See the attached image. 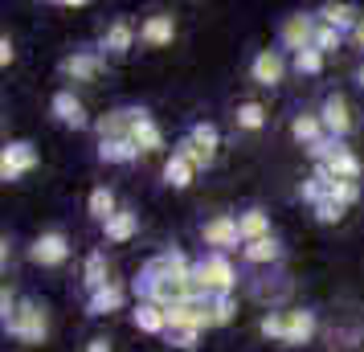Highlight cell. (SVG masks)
Returning <instances> with one entry per match:
<instances>
[{"label": "cell", "mask_w": 364, "mask_h": 352, "mask_svg": "<svg viewBox=\"0 0 364 352\" xmlns=\"http://www.w3.org/2000/svg\"><path fill=\"white\" fill-rule=\"evenodd\" d=\"M139 291H144V299L160 303V307H176V303L193 299V291H188V279L176 274V270L168 267V258H151L148 267L139 270Z\"/></svg>", "instance_id": "6da1fadb"}, {"label": "cell", "mask_w": 364, "mask_h": 352, "mask_svg": "<svg viewBox=\"0 0 364 352\" xmlns=\"http://www.w3.org/2000/svg\"><path fill=\"white\" fill-rule=\"evenodd\" d=\"M4 328H9V336H13V340H21V344H41V340H46V332H50V316H46V307H41V303L21 299L13 324H4Z\"/></svg>", "instance_id": "7a4b0ae2"}, {"label": "cell", "mask_w": 364, "mask_h": 352, "mask_svg": "<svg viewBox=\"0 0 364 352\" xmlns=\"http://www.w3.org/2000/svg\"><path fill=\"white\" fill-rule=\"evenodd\" d=\"M213 328V316H209V299H184L176 307H168V336L172 332H205Z\"/></svg>", "instance_id": "3957f363"}, {"label": "cell", "mask_w": 364, "mask_h": 352, "mask_svg": "<svg viewBox=\"0 0 364 352\" xmlns=\"http://www.w3.org/2000/svg\"><path fill=\"white\" fill-rule=\"evenodd\" d=\"M315 29H319V21L307 17V13H295V17H287L282 21V29H279V41L287 46V50H315Z\"/></svg>", "instance_id": "277c9868"}, {"label": "cell", "mask_w": 364, "mask_h": 352, "mask_svg": "<svg viewBox=\"0 0 364 352\" xmlns=\"http://www.w3.org/2000/svg\"><path fill=\"white\" fill-rule=\"evenodd\" d=\"M29 258H33L37 267H62V262L70 258V238L58 234V230L41 234L33 246H29Z\"/></svg>", "instance_id": "5b68a950"}, {"label": "cell", "mask_w": 364, "mask_h": 352, "mask_svg": "<svg viewBox=\"0 0 364 352\" xmlns=\"http://www.w3.org/2000/svg\"><path fill=\"white\" fill-rule=\"evenodd\" d=\"M33 168H37L33 144H9V148L0 151V176H4V181H21V176L33 172Z\"/></svg>", "instance_id": "8992f818"}, {"label": "cell", "mask_w": 364, "mask_h": 352, "mask_svg": "<svg viewBox=\"0 0 364 352\" xmlns=\"http://www.w3.org/2000/svg\"><path fill=\"white\" fill-rule=\"evenodd\" d=\"M319 119H323V132H328L331 139H344V135L352 132V107H348L344 95H328Z\"/></svg>", "instance_id": "52a82bcc"}, {"label": "cell", "mask_w": 364, "mask_h": 352, "mask_svg": "<svg viewBox=\"0 0 364 352\" xmlns=\"http://www.w3.org/2000/svg\"><path fill=\"white\" fill-rule=\"evenodd\" d=\"M205 246H213V254H225L230 246H237L242 242V230H237V218H230V213H221V218L205 221Z\"/></svg>", "instance_id": "ba28073f"}, {"label": "cell", "mask_w": 364, "mask_h": 352, "mask_svg": "<svg viewBox=\"0 0 364 352\" xmlns=\"http://www.w3.org/2000/svg\"><path fill=\"white\" fill-rule=\"evenodd\" d=\"M139 107H119V111H111V115H102L95 127H99V139H132L135 123H139Z\"/></svg>", "instance_id": "9c48e42d"}, {"label": "cell", "mask_w": 364, "mask_h": 352, "mask_svg": "<svg viewBox=\"0 0 364 352\" xmlns=\"http://www.w3.org/2000/svg\"><path fill=\"white\" fill-rule=\"evenodd\" d=\"M250 74H254V82H258V86H279L282 74H287V62H282L279 50H262L258 58H254Z\"/></svg>", "instance_id": "30bf717a"}, {"label": "cell", "mask_w": 364, "mask_h": 352, "mask_svg": "<svg viewBox=\"0 0 364 352\" xmlns=\"http://www.w3.org/2000/svg\"><path fill=\"white\" fill-rule=\"evenodd\" d=\"M62 74L74 78V82H90V78H99V74H102V58H99V53H90V50L70 53L66 62H62Z\"/></svg>", "instance_id": "8fae6325"}, {"label": "cell", "mask_w": 364, "mask_h": 352, "mask_svg": "<svg viewBox=\"0 0 364 352\" xmlns=\"http://www.w3.org/2000/svg\"><path fill=\"white\" fill-rule=\"evenodd\" d=\"M53 115L62 119L66 127H86V123H90L82 99H78L74 90H58V95H53Z\"/></svg>", "instance_id": "7c38bea8"}, {"label": "cell", "mask_w": 364, "mask_h": 352, "mask_svg": "<svg viewBox=\"0 0 364 352\" xmlns=\"http://www.w3.org/2000/svg\"><path fill=\"white\" fill-rule=\"evenodd\" d=\"M360 13H356V4H336V0H328L323 9H319V25H331V29H356L360 25Z\"/></svg>", "instance_id": "4fadbf2b"}, {"label": "cell", "mask_w": 364, "mask_h": 352, "mask_svg": "<svg viewBox=\"0 0 364 352\" xmlns=\"http://www.w3.org/2000/svg\"><path fill=\"white\" fill-rule=\"evenodd\" d=\"M135 328L139 332H151V336L168 332V307H160V303H151V299H139V307H135Z\"/></svg>", "instance_id": "5bb4252c"}, {"label": "cell", "mask_w": 364, "mask_h": 352, "mask_svg": "<svg viewBox=\"0 0 364 352\" xmlns=\"http://www.w3.org/2000/svg\"><path fill=\"white\" fill-rule=\"evenodd\" d=\"M135 46V25L127 17H119L107 25V33H102V50L107 53H127Z\"/></svg>", "instance_id": "9a60e30c"}, {"label": "cell", "mask_w": 364, "mask_h": 352, "mask_svg": "<svg viewBox=\"0 0 364 352\" xmlns=\"http://www.w3.org/2000/svg\"><path fill=\"white\" fill-rule=\"evenodd\" d=\"M311 336H315V311H303V307L287 311V336H282V344H307Z\"/></svg>", "instance_id": "2e32d148"}, {"label": "cell", "mask_w": 364, "mask_h": 352, "mask_svg": "<svg viewBox=\"0 0 364 352\" xmlns=\"http://www.w3.org/2000/svg\"><path fill=\"white\" fill-rule=\"evenodd\" d=\"M139 37L148 41V46H172V37H176V21L168 17V13H156L139 25Z\"/></svg>", "instance_id": "e0dca14e"}, {"label": "cell", "mask_w": 364, "mask_h": 352, "mask_svg": "<svg viewBox=\"0 0 364 352\" xmlns=\"http://www.w3.org/2000/svg\"><path fill=\"white\" fill-rule=\"evenodd\" d=\"M132 139H135V148L144 151V156H148V151H160V148H164V132L156 127V119H151L148 111L139 115V123H135Z\"/></svg>", "instance_id": "ac0fdd59"}, {"label": "cell", "mask_w": 364, "mask_h": 352, "mask_svg": "<svg viewBox=\"0 0 364 352\" xmlns=\"http://www.w3.org/2000/svg\"><path fill=\"white\" fill-rule=\"evenodd\" d=\"M193 176H197L193 160H188L184 151H172V156H168V164H164V181L172 188H188V185H193Z\"/></svg>", "instance_id": "d6986e66"}, {"label": "cell", "mask_w": 364, "mask_h": 352, "mask_svg": "<svg viewBox=\"0 0 364 352\" xmlns=\"http://www.w3.org/2000/svg\"><path fill=\"white\" fill-rule=\"evenodd\" d=\"M242 254H246V262H254V267H266V262H279L282 258V246H279V238L270 234V238H258V242H246Z\"/></svg>", "instance_id": "ffe728a7"}, {"label": "cell", "mask_w": 364, "mask_h": 352, "mask_svg": "<svg viewBox=\"0 0 364 352\" xmlns=\"http://www.w3.org/2000/svg\"><path fill=\"white\" fill-rule=\"evenodd\" d=\"M323 168L331 172V181H356V176H360V156H356V151H348L344 144H340V151H336Z\"/></svg>", "instance_id": "44dd1931"}, {"label": "cell", "mask_w": 364, "mask_h": 352, "mask_svg": "<svg viewBox=\"0 0 364 352\" xmlns=\"http://www.w3.org/2000/svg\"><path fill=\"white\" fill-rule=\"evenodd\" d=\"M123 299H127V291H123L119 283H107L102 291L90 295V316H111V311L123 307Z\"/></svg>", "instance_id": "7402d4cb"}, {"label": "cell", "mask_w": 364, "mask_h": 352, "mask_svg": "<svg viewBox=\"0 0 364 352\" xmlns=\"http://www.w3.org/2000/svg\"><path fill=\"white\" fill-rule=\"evenodd\" d=\"M82 283L90 287V295H95V291H102L107 283H115V279H111V267H107V254H102V250H95L90 258H86Z\"/></svg>", "instance_id": "603a6c76"}, {"label": "cell", "mask_w": 364, "mask_h": 352, "mask_svg": "<svg viewBox=\"0 0 364 352\" xmlns=\"http://www.w3.org/2000/svg\"><path fill=\"white\" fill-rule=\"evenodd\" d=\"M237 230H242V246L246 242H258V238H270V218H266L262 209H246L237 218Z\"/></svg>", "instance_id": "cb8c5ba5"}, {"label": "cell", "mask_w": 364, "mask_h": 352, "mask_svg": "<svg viewBox=\"0 0 364 352\" xmlns=\"http://www.w3.org/2000/svg\"><path fill=\"white\" fill-rule=\"evenodd\" d=\"M99 156L107 164H132L139 148H135V139H99Z\"/></svg>", "instance_id": "d4e9b609"}, {"label": "cell", "mask_w": 364, "mask_h": 352, "mask_svg": "<svg viewBox=\"0 0 364 352\" xmlns=\"http://www.w3.org/2000/svg\"><path fill=\"white\" fill-rule=\"evenodd\" d=\"M328 188H331V172L323 164H315V172L303 181V201H307V205L328 201Z\"/></svg>", "instance_id": "484cf974"}, {"label": "cell", "mask_w": 364, "mask_h": 352, "mask_svg": "<svg viewBox=\"0 0 364 352\" xmlns=\"http://www.w3.org/2000/svg\"><path fill=\"white\" fill-rule=\"evenodd\" d=\"M86 209H90V218H95V221H102V225H107V221H111V218L119 213L115 193H111L107 185H99L95 193H90V201H86Z\"/></svg>", "instance_id": "4316f807"}, {"label": "cell", "mask_w": 364, "mask_h": 352, "mask_svg": "<svg viewBox=\"0 0 364 352\" xmlns=\"http://www.w3.org/2000/svg\"><path fill=\"white\" fill-rule=\"evenodd\" d=\"M291 135H295L299 144H319L323 139V119L319 115H295V123H291Z\"/></svg>", "instance_id": "83f0119b"}, {"label": "cell", "mask_w": 364, "mask_h": 352, "mask_svg": "<svg viewBox=\"0 0 364 352\" xmlns=\"http://www.w3.org/2000/svg\"><path fill=\"white\" fill-rule=\"evenodd\" d=\"M102 230H107V238H111V242H127V238L135 234V213H132V209H119L115 218L102 225Z\"/></svg>", "instance_id": "f1b7e54d"}, {"label": "cell", "mask_w": 364, "mask_h": 352, "mask_svg": "<svg viewBox=\"0 0 364 352\" xmlns=\"http://www.w3.org/2000/svg\"><path fill=\"white\" fill-rule=\"evenodd\" d=\"M360 197V185L356 181H331V188H328V201H336L340 209H348V205Z\"/></svg>", "instance_id": "f546056e"}, {"label": "cell", "mask_w": 364, "mask_h": 352, "mask_svg": "<svg viewBox=\"0 0 364 352\" xmlns=\"http://www.w3.org/2000/svg\"><path fill=\"white\" fill-rule=\"evenodd\" d=\"M262 123H266L262 102H242V107H237V127H246V132H258Z\"/></svg>", "instance_id": "4dcf8cb0"}, {"label": "cell", "mask_w": 364, "mask_h": 352, "mask_svg": "<svg viewBox=\"0 0 364 352\" xmlns=\"http://www.w3.org/2000/svg\"><path fill=\"white\" fill-rule=\"evenodd\" d=\"M188 139H193V144H200L205 151H213V156H217V144H221V135H217V127H213V123H197Z\"/></svg>", "instance_id": "1f68e13d"}, {"label": "cell", "mask_w": 364, "mask_h": 352, "mask_svg": "<svg viewBox=\"0 0 364 352\" xmlns=\"http://www.w3.org/2000/svg\"><path fill=\"white\" fill-rule=\"evenodd\" d=\"M209 316H213V328H225L233 319V295H221V299H209Z\"/></svg>", "instance_id": "d6a6232c"}, {"label": "cell", "mask_w": 364, "mask_h": 352, "mask_svg": "<svg viewBox=\"0 0 364 352\" xmlns=\"http://www.w3.org/2000/svg\"><path fill=\"white\" fill-rule=\"evenodd\" d=\"M262 336L266 340H282V336H287V311H270V316H262Z\"/></svg>", "instance_id": "836d02e7"}, {"label": "cell", "mask_w": 364, "mask_h": 352, "mask_svg": "<svg viewBox=\"0 0 364 352\" xmlns=\"http://www.w3.org/2000/svg\"><path fill=\"white\" fill-rule=\"evenodd\" d=\"M176 151H184V156L193 160V168H197V172H200V168H209V164H213V151H205L200 144H193V139H184V144H181Z\"/></svg>", "instance_id": "e575fe53"}, {"label": "cell", "mask_w": 364, "mask_h": 352, "mask_svg": "<svg viewBox=\"0 0 364 352\" xmlns=\"http://www.w3.org/2000/svg\"><path fill=\"white\" fill-rule=\"evenodd\" d=\"M295 70H299V74H319V70H323V53H319V50L295 53Z\"/></svg>", "instance_id": "d590c367"}, {"label": "cell", "mask_w": 364, "mask_h": 352, "mask_svg": "<svg viewBox=\"0 0 364 352\" xmlns=\"http://www.w3.org/2000/svg\"><path fill=\"white\" fill-rule=\"evenodd\" d=\"M340 29H331V25H319V29H315V50L319 53H328V50H336V46H340Z\"/></svg>", "instance_id": "8d00e7d4"}, {"label": "cell", "mask_w": 364, "mask_h": 352, "mask_svg": "<svg viewBox=\"0 0 364 352\" xmlns=\"http://www.w3.org/2000/svg\"><path fill=\"white\" fill-rule=\"evenodd\" d=\"M17 307H21V299L13 295V291H9V287H4V291H0V316H4V324H13Z\"/></svg>", "instance_id": "74e56055"}, {"label": "cell", "mask_w": 364, "mask_h": 352, "mask_svg": "<svg viewBox=\"0 0 364 352\" xmlns=\"http://www.w3.org/2000/svg\"><path fill=\"white\" fill-rule=\"evenodd\" d=\"M315 218H319V221H328V225H331V221H340V218H344V209H340L336 201H319V205H315Z\"/></svg>", "instance_id": "f35d334b"}, {"label": "cell", "mask_w": 364, "mask_h": 352, "mask_svg": "<svg viewBox=\"0 0 364 352\" xmlns=\"http://www.w3.org/2000/svg\"><path fill=\"white\" fill-rule=\"evenodd\" d=\"M197 336L200 332H172V344L176 348H197Z\"/></svg>", "instance_id": "ab89813d"}, {"label": "cell", "mask_w": 364, "mask_h": 352, "mask_svg": "<svg viewBox=\"0 0 364 352\" xmlns=\"http://www.w3.org/2000/svg\"><path fill=\"white\" fill-rule=\"evenodd\" d=\"M13 62V41H9V33L0 37V66H9Z\"/></svg>", "instance_id": "60d3db41"}, {"label": "cell", "mask_w": 364, "mask_h": 352, "mask_svg": "<svg viewBox=\"0 0 364 352\" xmlns=\"http://www.w3.org/2000/svg\"><path fill=\"white\" fill-rule=\"evenodd\" d=\"M86 352H111V340H107V336H95V340L86 344Z\"/></svg>", "instance_id": "b9f144b4"}, {"label": "cell", "mask_w": 364, "mask_h": 352, "mask_svg": "<svg viewBox=\"0 0 364 352\" xmlns=\"http://www.w3.org/2000/svg\"><path fill=\"white\" fill-rule=\"evenodd\" d=\"M352 37H356V46H360V50H364V21H360V25H356V29H352Z\"/></svg>", "instance_id": "7bdbcfd3"}, {"label": "cell", "mask_w": 364, "mask_h": 352, "mask_svg": "<svg viewBox=\"0 0 364 352\" xmlns=\"http://www.w3.org/2000/svg\"><path fill=\"white\" fill-rule=\"evenodd\" d=\"M356 82H360V86H364V66H360V70H356Z\"/></svg>", "instance_id": "ee69618b"}]
</instances>
